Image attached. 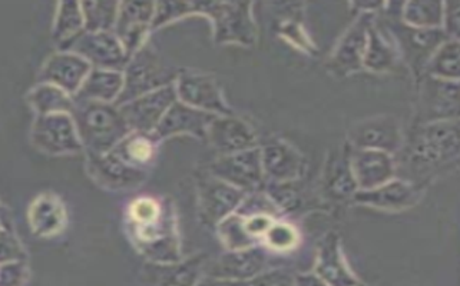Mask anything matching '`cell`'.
I'll return each instance as SVG.
<instances>
[{
	"instance_id": "obj_1",
	"label": "cell",
	"mask_w": 460,
	"mask_h": 286,
	"mask_svg": "<svg viewBox=\"0 0 460 286\" xmlns=\"http://www.w3.org/2000/svg\"><path fill=\"white\" fill-rule=\"evenodd\" d=\"M403 148L404 167L411 172V180L456 163L459 160V119L414 125L411 138Z\"/></svg>"
},
{
	"instance_id": "obj_2",
	"label": "cell",
	"mask_w": 460,
	"mask_h": 286,
	"mask_svg": "<svg viewBox=\"0 0 460 286\" xmlns=\"http://www.w3.org/2000/svg\"><path fill=\"white\" fill-rule=\"evenodd\" d=\"M74 122L81 143L88 148L89 155L111 152L131 134L119 109L111 103L81 102L75 110Z\"/></svg>"
},
{
	"instance_id": "obj_3",
	"label": "cell",
	"mask_w": 460,
	"mask_h": 286,
	"mask_svg": "<svg viewBox=\"0 0 460 286\" xmlns=\"http://www.w3.org/2000/svg\"><path fill=\"white\" fill-rule=\"evenodd\" d=\"M178 72L156 54L149 45H144L125 67L124 88L117 100V108L139 96L173 85Z\"/></svg>"
},
{
	"instance_id": "obj_4",
	"label": "cell",
	"mask_w": 460,
	"mask_h": 286,
	"mask_svg": "<svg viewBox=\"0 0 460 286\" xmlns=\"http://www.w3.org/2000/svg\"><path fill=\"white\" fill-rule=\"evenodd\" d=\"M194 13L206 14L213 22L217 43H237L254 47L257 26L252 19V4L248 2H197Z\"/></svg>"
},
{
	"instance_id": "obj_5",
	"label": "cell",
	"mask_w": 460,
	"mask_h": 286,
	"mask_svg": "<svg viewBox=\"0 0 460 286\" xmlns=\"http://www.w3.org/2000/svg\"><path fill=\"white\" fill-rule=\"evenodd\" d=\"M390 38L394 39L399 55L404 64L411 67V71L420 78L426 64L432 57L442 43L449 40L443 29H419L404 25L399 19L385 22Z\"/></svg>"
},
{
	"instance_id": "obj_6",
	"label": "cell",
	"mask_w": 460,
	"mask_h": 286,
	"mask_svg": "<svg viewBox=\"0 0 460 286\" xmlns=\"http://www.w3.org/2000/svg\"><path fill=\"white\" fill-rule=\"evenodd\" d=\"M132 230L135 244L151 261L164 265L180 262V245L170 208H164L163 213L153 222L132 223Z\"/></svg>"
},
{
	"instance_id": "obj_7",
	"label": "cell",
	"mask_w": 460,
	"mask_h": 286,
	"mask_svg": "<svg viewBox=\"0 0 460 286\" xmlns=\"http://www.w3.org/2000/svg\"><path fill=\"white\" fill-rule=\"evenodd\" d=\"M459 119V82L421 74L414 125Z\"/></svg>"
},
{
	"instance_id": "obj_8",
	"label": "cell",
	"mask_w": 460,
	"mask_h": 286,
	"mask_svg": "<svg viewBox=\"0 0 460 286\" xmlns=\"http://www.w3.org/2000/svg\"><path fill=\"white\" fill-rule=\"evenodd\" d=\"M177 100L187 107L216 117H231L233 110L224 100L218 82L209 74L182 72L173 83Z\"/></svg>"
},
{
	"instance_id": "obj_9",
	"label": "cell",
	"mask_w": 460,
	"mask_h": 286,
	"mask_svg": "<svg viewBox=\"0 0 460 286\" xmlns=\"http://www.w3.org/2000/svg\"><path fill=\"white\" fill-rule=\"evenodd\" d=\"M349 145L394 155L404 145L401 122L390 115H377L360 120L349 132Z\"/></svg>"
},
{
	"instance_id": "obj_10",
	"label": "cell",
	"mask_w": 460,
	"mask_h": 286,
	"mask_svg": "<svg viewBox=\"0 0 460 286\" xmlns=\"http://www.w3.org/2000/svg\"><path fill=\"white\" fill-rule=\"evenodd\" d=\"M373 21L375 14L365 12L358 14L353 25L341 36L327 62V71L330 74H333L337 78H344L363 69L368 29L372 26Z\"/></svg>"
},
{
	"instance_id": "obj_11",
	"label": "cell",
	"mask_w": 460,
	"mask_h": 286,
	"mask_svg": "<svg viewBox=\"0 0 460 286\" xmlns=\"http://www.w3.org/2000/svg\"><path fill=\"white\" fill-rule=\"evenodd\" d=\"M209 175L227 182L245 194L259 191L266 179L262 172L260 148L220 156L216 162L209 165Z\"/></svg>"
},
{
	"instance_id": "obj_12",
	"label": "cell",
	"mask_w": 460,
	"mask_h": 286,
	"mask_svg": "<svg viewBox=\"0 0 460 286\" xmlns=\"http://www.w3.org/2000/svg\"><path fill=\"white\" fill-rule=\"evenodd\" d=\"M177 102L175 86L170 85L139 96L118 107L131 132L153 134L164 115Z\"/></svg>"
},
{
	"instance_id": "obj_13",
	"label": "cell",
	"mask_w": 460,
	"mask_h": 286,
	"mask_svg": "<svg viewBox=\"0 0 460 286\" xmlns=\"http://www.w3.org/2000/svg\"><path fill=\"white\" fill-rule=\"evenodd\" d=\"M72 54L84 57L96 69L120 72L127 67L128 56L115 33L84 32L71 43Z\"/></svg>"
},
{
	"instance_id": "obj_14",
	"label": "cell",
	"mask_w": 460,
	"mask_h": 286,
	"mask_svg": "<svg viewBox=\"0 0 460 286\" xmlns=\"http://www.w3.org/2000/svg\"><path fill=\"white\" fill-rule=\"evenodd\" d=\"M197 186L199 216L211 227H217L221 221L233 215L247 195L213 175L201 178Z\"/></svg>"
},
{
	"instance_id": "obj_15",
	"label": "cell",
	"mask_w": 460,
	"mask_h": 286,
	"mask_svg": "<svg viewBox=\"0 0 460 286\" xmlns=\"http://www.w3.org/2000/svg\"><path fill=\"white\" fill-rule=\"evenodd\" d=\"M155 4L151 2H122L115 22V36L124 47L128 56L137 54L146 42V33L153 26Z\"/></svg>"
},
{
	"instance_id": "obj_16",
	"label": "cell",
	"mask_w": 460,
	"mask_h": 286,
	"mask_svg": "<svg viewBox=\"0 0 460 286\" xmlns=\"http://www.w3.org/2000/svg\"><path fill=\"white\" fill-rule=\"evenodd\" d=\"M350 167L358 191H370L396 178L394 155L350 146Z\"/></svg>"
},
{
	"instance_id": "obj_17",
	"label": "cell",
	"mask_w": 460,
	"mask_h": 286,
	"mask_svg": "<svg viewBox=\"0 0 460 286\" xmlns=\"http://www.w3.org/2000/svg\"><path fill=\"white\" fill-rule=\"evenodd\" d=\"M269 249L252 247L240 251H228L209 266L208 276L221 280L250 281L266 273L269 265Z\"/></svg>"
},
{
	"instance_id": "obj_18",
	"label": "cell",
	"mask_w": 460,
	"mask_h": 286,
	"mask_svg": "<svg viewBox=\"0 0 460 286\" xmlns=\"http://www.w3.org/2000/svg\"><path fill=\"white\" fill-rule=\"evenodd\" d=\"M423 194V185L406 179L390 180L370 191H358L353 201L360 205L372 206L385 211H403L418 204Z\"/></svg>"
},
{
	"instance_id": "obj_19",
	"label": "cell",
	"mask_w": 460,
	"mask_h": 286,
	"mask_svg": "<svg viewBox=\"0 0 460 286\" xmlns=\"http://www.w3.org/2000/svg\"><path fill=\"white\" fill-rule=\"evenodd\" d=\"M260 152L264 178H269L271 182L284 184L303 177L305 170V158L288 142L274 139L260 149Z\"/></svg>"
},
{
	"instance_id": "obj_20",
	"label": "cell",
	"mask_w": 460,
	"mask_h": 286,
	"mask_svg": "<svg viewBox=\"0 0 460 286\" xmlns=\"http://www.w3.org/2000/svg\"><path fill=\"white\" fill-rule=\"evenodd\" d=\"M206 138L221 156L257 148V134L252 127L233 115L216 117L207 129Z\"/></svg>"
},
{
	"instance_id": "obj_21",
	"label": "cell",
	"mask_w": 460,
	"mask_h": 286,
	"mask_svg": "<svg viewBox=\"0 0 460 286\" xmlns=\"http://www.w3.org/2000/svg\"><path fill=\"white\" fill-rule=\"evenodd\" d=\"M214 119L216 115L206 114L177 100L168 109L167 114L164 115L155 131L151 134L156 141H163L177 134H192L197 138H206L207 129Z\"/></svg>"
},
{
	"instance_id": "obj_22",
	"label": "cell",
	"mask_w": 460,
	"mask_h": 286,
	"mask_svg": "<svg viewBox=\"0 0 460 286\" xmlns=\"http://www.w3.org/2000/svg\"><path fill=\"white\" fill-rule=\"evenodd\" d=\"M89 170L96 182L111 189L139 186L146 178V169L128 165L112 152L89 155Z\"/></svg>"
},
{
	"instance_id": "obj_23",
	"label": "cell",
	"mask_w": 460,
	"mask_h": 286,
	"mask_svg": "<svg viewBox=\"0 0 460 286\" xmlns=\"http://www.w3.org/2000/svg\"><path fill=\"white\" fill-rule=\"evenodd\" d=\"M315 275L319 276L327 286H356L358 278L353 275L347 265L343 251H341V238L332 232L322 240L317 252V261L314 268Z\"/></svg>"
},
{
	"instance_id": "obj_24",
	"label": "cell",
	"mask_w": 460,
	"mask_h": 286,
	"mask_svg": "<svg viewBox=\"0 0 460 286\" xmlns=\"http://www.w3.org/2000/svg\"><path fill=\"white\" fill-rule=\"evenodd\" d=\"M36 141L54 153L78 152L82 148L74 117L66 114H52L43 117L36 127Z\"/></svg>"
},
{
	"instance_id": "obj_25",
	"label": "cell",
	"mask_w": 460,
	"mask_h": 286,
	"mask_svg": "<svg viewBox=\"0 0 460 286\" xmlns=\"http://www.w3.org/2000/svg\"><path fill=\"white\" fill-rule=\"evenodd\" d=\"M323 186L330 198L336 201L353 199L358 191L350 167V145L333 149L327 158L323 172Z\"/></svg>"
},
{
	"instance_id": "obj_26",
	"label": "cell",
	"mask_w": 460,
	"mask_h": 286,
	"mask_svg": "<svg viewBox=\"0 0 460 286\" xmlns=\"http://www.w3.org/2000/svg\"><path fill=\"white\" fill-rule=\"evenodd\" d=\"M401 64L402 57L394 39L375 19L368 29L363 67L375 74H389L396 71Z\"/></svg>"
},
{
	"instance_id": "obj_27",
	"label": "cell",
	"mask_w": 460,
	"mask_h": 286,
	"mask_svg": "<svg viewBox=\"0 0 460 286\" xmlns=\"http://www.w3.org/2000/svg\"><path fill=\"white\" fill-rule=\"evenodd\" d=\"M91 71L93 66L84 57L71 52L52 57L45 71V78L57 83L64 92L78 93Z\"/></svg>"
},
{
	"instance_id": "obj_28",
	"label": "cell",
	"mask_w": 460,
	"mask_h": 286,
	"mask_svg": "<svg viewBox=\"0 0 460 286\" xmlns=\"http://www.w3.org/2000/svg\"><path fill=\"white\" fill-rule=\"evenodd\" d=\"M124 88L122 72L93 69L79 89L78 100L81 102H117Z\"/></svg>"
},
{
	"instance_id": "obj_29",
	"label": "cell",
	"mask_w": 460,
	"mask_h": 286,
	"mask_svg": "<svg viewBox=\"0 0 460 286\" xmlns=\"http://www.w3.org/2000/svg\"><path fill=\"white\" fill-rule=\"evenodd\" d=\"M156 142L158 141L151 134L131 132L111 152L115 153L128 165L144 169L155 156Z\"/></svg>"
},
{
	"instance_id": "obj_30",
	"label": "cell",
	"mask_w": 460,
	"mask_h": 286,
	"mask_svg": "<svg viewBox=\"0 0 460 286\" xmlns=\"http://www.w3.org/2000/svg\"><path fill=\"white\" fill-rule=\"evenodd\" d=\"M401 21L419 29H442L443 2L411 0L402 4Z\"/></svg>"
},
{
	"instance_id": "obj_31",
	"label": "cell",
	"mask_w": 460,
	"mask_h": 286,
	"mask_svg": "<svg viewBox=\"0 0 460 286\" xmlns=\"http://www.w3.org/2000/svg\"><path fill=\"white\" fill-rule=\"evenodd\" d=\"M459 40L442 43L423 69V74L442 81L459 82Z\"/></svg>"
},
{
	"instance_id": "obj_32",
	"label": "cell",
	"mask_w": 460,
	"mask_h": 286,
	"mask_svg": "<svg viewBox=\"0 0 460 286\" xmlns=\"http://www.w3.org/2000/svg\"><path fill=\"white\" fill-rule=\"evenodd\" d=\"M81 7L86 32H111L115 28L119 9L117 2H85Z\"/></svg>"
},
{
	"instance_id": "obj_33",
	"label": "cell",
	"mask_w": 460,
	"mask_h": 286,
	"mask_svg": "<svg viewBox=\"0 0 460 286\" xmlns=\"http://www.w3.org/2000/svg\"><path fill=\"white\" fill-rule=\"evenodd\" d=\"M217 227H218V235H220L223 244L227 247L228 251H240V249L257 247L252 238L245 233L243 218L237 213H233L226 220L221 221Z\"/></svg>"
},
{
	"instance_id": "obj_34",
	"label": "cell",
	"mask_w": 460,
	"mask_h": 286,
	"mask_svg": "<svg viewBox=\"0 0 460 286\" xmlns=\"http://www.w3.org/2000/svg\"><path fill=\"white\" fill-rule=\"evenodd\" d=\"M262 242L266 244L270 252L291 251L298 245V232L296 228L291 227L290 223L274 222L266 235L262 238Z\"/></svg>"
},
{
	"instance_id": "obj_35",
	"label": "cell",
	"mask_w": 460,
	"mask_h": 286,
	"mask_svg": "<svg viewBox=\"0 0 460 286\" xmlns=\"http://www.w3.org/2000/svg\"><path fill=\"white\" fill-rule=\"evenodd\" d=\"M201 259H191L185 264H173L170 273L161 278L156 286H195L201 273Z\"/></svg>"
},
{
	"instance_id": "obj_36",
	"label": "cell",
	"mask_w": 460,
	"mask_h": 286,
	"mask_svg": "<svg viewBox=\"0 0 460 286\" xmlns=\"http://www.w3.org/2000/svg\"><path fill=\"white\" fill-rule=\"evenodd\" d=\"M35 215H43L45 218L33 221V227L40 235H52V233L60 230L64 227L65 215L60 205L55 204L50 199L40 201V205L36 206Z\"/></svg>"
},
{
	"instance_id": "obj_37",
	"label": "cell",
	"mask_w": 460,
	"mask_h": 286,
	"mask_svg": "<svg viewBox=\"0 0 460 286\" xmlns=\"http://www.w3.org/2000/svg\"><path fill=\"white\" fill-rule=\"evenodd\" d=\"M82 26H85V22H84L81 4L66 2V4H60L57 22V35L59 38L75 36L79 33Z\"/></svg>"
},
{
	"instance_id": "obj_38",
	"label": "cell",
	"mask_w": 460,
	"mask_h": 286,
	"mask_svg": "<svg viewBox=\"0 0 460 286\" xmlns=\"http://www.w3.org/2000/svg\"><path fill=\"white\" fill-rule=\"evenodd\" d=\"M192 13H194L192 4H188V2H161V4H155V14H154L151 28H161V26L167 25L175 19Z\"/></svg>"
},
{
	"instance_id": "obj_39",
	"label": "cell",
	"mask_w": 460,
	"mask_h": 286,
	"mask_svg": "<svg viewBox=\"0 0 460 286\" xmlns=\"http://www.w3.org/2000/svg\"><path fill=\"white\" fill-rule=\"evenodd\" d=\"M36 105L40 110L49 112V110H58L60 114L72 110V102L62 89L58 88H43L38 93Z\"/></svg>"
},
{
	"instance_id": "obj_40",
	"label": "cell",
	"mask_w": 460,
	"mask_h": 286,
	"mask_svg": "<svg viewBox=\"0 0 460 286\" xmlns=\"http://www.w3.org/2000/svg\"><path fill=\"white\" fill-rule=\"evenodd\" d=\"M165 206L154 198H139L129 208V220L132 223L153 222L163 213Z\"/></svg>"
},
{
	"instance_id": "obj_41",
	"label": "cell",
	"mask_w": 460,
	"mask_h": 286,
	"mask_svg": "<svg viewBox=\"0 0 460 286\" xmlns=\"http://www.w3.org/2000/svg\"><path fill=\"white\" fill-rule=\"evenodd\" d=\"M460 4L457 2H443V32L449 39L459 40Z\"/></svg>"
},
{
	"instance_id": "obj_42",
	"label": "cell",
	"mask_w": 460,
	"mask_h": 286,
	"mask_svg": "<svg viewBox=\"0 0 460 286\" xmlns=\"http://www.w3.org/2000/svg\"><path fill=\"white\" fill-rule=\"evenodd\" d=\"M250 286H296V276L283 269L266 271L250 281Z\"/></svg>"
},
{
	"instance_id": "obj_43",
	"label": "cell",
	"mask_w": 460,
	"mask_h": 286,
	"mask_svg": "<svg viewBox=\"0 0 460 286\" xmlns=\"http://www.w3.org/2000/svg\"><path fill=\"white\" fill-rule=\"evenodd\" d=\"M25 278V268L21 264H6L0 268V286H19Z\"/></svg>"
},
{
	"instance_id": "obj_44",
	"label": "cell",
	"mask_w": 460,
	"mask_h": 286,
	"mask_svg": "<svg viewBox=\"0 0 460 286\" xmlns=\"http://www.w3.org/2000/svg\"><path fill=\"white\" fill-rule=\"evenodd\" d=\"M21 256V249L16 242L6 235H0V264L16 261Z\"/></svg>"
},
{
	"instance_id": "obj_45",
	"label": "cell",
	"mask_w": 460,
	"mask_h": 286,
	"mask_svg": "<svg viewBox=\"0 0 460 286\" xmlns=\"http://www.w3.org/2000/svg\"><path fill=\"white\" fill-rule=\"evenodd\" d=\"M195 286H250V282H245V281L221 280V278L207 276L204 280L199 281V283Z\"/></svg>"
},
{
	"instance_id": "obj_46",
	"label": "cell",
	"mask_w": 460,
	"mask_h": 286,
	"mask_svg": "<svg viewBox=\"0 0 460 286\" xmlns=\"http://www.w3.org/2000/svg\"><path fill=\"white\" fill-rule=\"evenodd\" d=\"M296 286H327L315 273L296 276Z\"/></svg>"
},
{
	"instance_id": "obj_47",
	"label": "cell",
	"mask_w": 460,
	"mask_h": 286,
	"mask_svg": "<svg viewBox=\"0 0 460 286\" xmlns=\"http://www.w3.org/2000/svg\"><path fill=\"white\" fill-rule=\"evenodd\" d=\"M356 286H365V285H360V283H358V285H356Z\"/></svg>"
}]
</instances>
